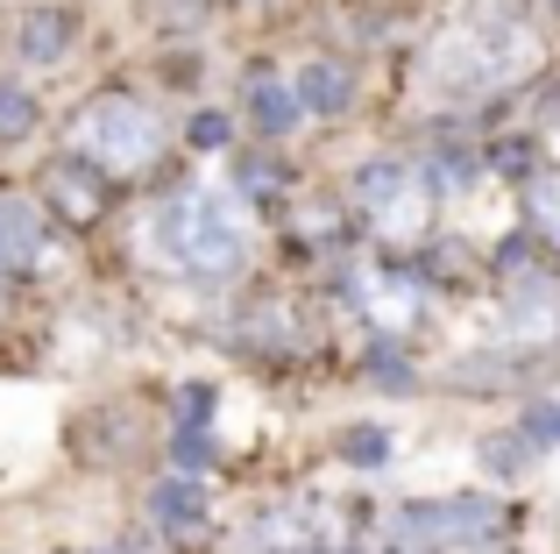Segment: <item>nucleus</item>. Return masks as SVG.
Returning a JSON list of instances; mask_svg holds the SVG:
<instances>
[{"mask_svg":"<svg viewBox=\"0 0 560 554\" xmlns=\"http://www.w3.org/2000/svg\"><path fill=\"white\" fill-rule=\"evenodd\" d=\"M65 43H71V14H57V8H43L36 22L22 28V50H28V57H57Z\"/></svg>","mask_w":560,"mask_h":554,"instance_id":"11","label":"nucleus"},{"mask_svg":"<svg viewBox=\"0 0 560 554\" xmlns=\"http://www.w3.org/2000/svg\"><path fill=\"white\" fill-rule=\"evenodd\" d=\"M511 327L518 334H553L560 327V285L539 270H525V285H511Z\"/></svg>","mask_w":560,"mask_h":554,"instance_id":"6","label":"nucleus"},{"mask_svg":"<svg viewBox=\"0 0 560 554\" xmlns=\"http://www.w3.org/2000/svg\"><path fill=\"white\" fill-rule=\"evenodd\" d=\"M518 427H525V441H533V448H560V405H533Z\"/></svg>","mask_w":560,"mask_h":554,"instance_id":"14","label":"nucleus"},{"mask_svg":"<svg viewBox=\"0 0 560 554\" xmlns=\"http://www.w3.org/2000/svg\"><path fill=\"white\" fill-rule=\"evenodd\" d=\"M71 142H79L93 164H107V171H136V164H150V157L164 150V128H156V114L142 107V100L107 93V100H93V107L71 122Z\"/></svg>","mask_w":560,"mask_h":554,"instance_id":"2","label":"nucleus"},{"mask_svg":"<svg viewBox=\"0 0 560 554\" xmlns=\"http://www.w3.org/2000/svg\"><path fill=\"white\" fill-rule=\"evenodd\" d=\"M348 455H355V462H383V455H390V434H383V427H355V434H348Z\"/></svg>","mask_w":560,"mask_h":554,"instance_id":"15","label":"nucleus"},{"mask_svg":"<svg viewBox=\"0 0 560 554\" xmlns=\"http://www.w3.org/2000/svg\"><path fill=\"white\" fill-rule=\"evenodd\" d=\"M50 193H57V207H71V221H93V213L107 207V193H100L85 171H65V164L50 171Z\"/></svg>","mask_w":560,"mask_h":554,"instance_id":"9","label":"nucleus"},{"mask_svg":"<svg viewBox=\"0 0 560 554\" xmlns=\"http://www.w3.org/2000/svg\"><path fill=\"white\" fill-rule=\"evenodd\" d=\"M36 242H43L36 207L22 193H0V270H28L36 264Z\"/></svg>","mask_w":560,"mask_h":554,"instance_id":"5","label":"nucleus"},{"mask_svg":"<svg viewBox=\"0 0 560 554\" xmlns=\"http://www.w3.org/2000/svg\"><path fill=\"white\" fill-rule=\"evenodd\" d=\"M299 100H305V107H319V114L348 107V71H341V65H313V71L299 79Z\"/></svg>","mask_w":560,"mask_h":554,"instance_id":"10","label":"nucleus"},{"mask_svg":"<svg viewBox=\"0 0 560 554\" xmlns=\"http://www.w3.org/2000/svg\"><path fill=\"white\" fill-rule=\"evenodd\" d=\"M397 527L419 541V533H454V541H482V533H497V505L482 498H462V505H411Z\"/></svg>","mask_w":560,"mask_h":554,"instance_id":"4","label":"nucleus"},{"mask_svg":"<svg viewBox=\"0 0 560 554\" xmlns=\"http://www.w3.org/2000/svg\"><path fill=\"white\" fill-rule=\"evenodd\" d=\"M164 242H171V256L199 277H234L248 264L242 221H234V207L213 199V193H185L178 207H164Z\"/></svg>","mask_w":560,"mask_h":554,"instance_id":"1","label":"nucleus"},{"mask_svg":"<svg viewBox=\"0 0 560 554\" xmlns=\"http://www.w3.org/2000/svg\"><path fill=\"white\" fill-rule=\"evenodd\" d=\"M28 128H36V100L22 93V85H0V136H28Z\"/></svg>","mask_w":560,"mask_h":554,"instance_id":"12","label":"nucleus"},{"mask_svg":"<svg viewBox=\"0 0 560 554\" xmlns=\"http://www.w3.org/2000/svg\"><path fill=\"white\" fill-rule=\"evenodd\" d=\"M191 142H199V150H220V142H228V122H220V114H199V122H191Z\"/></svg>","mask_w":560,"mask_h":554,"instance_id":"16","label":"nucleus"},{"mask_svg":"<svg viewBox=\"0 0 560 554\" xmlns=\"http://www.w3.org/2000/svg\"><path fill=\"white\" fill-rule=\"evenodd\" d=\"M150 512L164 519V527H199V519H206V490L191 484V476H185V484H178V476H171V484H156Z\"/></svg>","mask_w":560,"mask_h":554,"instance_id":"8","label":"nucleus"},{"mask_svg":"<svg viewBox=\"0 0 560 554\" xmlns=\"http://www.w3.org/2000/svg\"><path fill=\"white\" fill-rule=\"evenodd\" d=\"M305 100L291 93L284 79H256V93H248V114H256V128H270V136H284L291 122H299Z\"/></svg>","mask_w":560,"mask_h":554,"instance_id":"7","label":"nucleus"},{"mask_svg":"<svg viewBox=\"0 0 560 554\" xmlns=\"http://www.w3.org/2000/svg\"><path fill=\"white\" fill-rule=\"evenodd\" d=\"M355 199L376 213L383 228H390V235H405V228L425 221V185L411 178L405 164H370V171L355 178Z\"/></svg>","mask_w":560,"mask_h":554,"instance_id":"3","label":"nucleus"},{"mask_svg":"<svg viewBox=\"0 0 560 554\" xmlns=\"http://www.w3.org/2000/svg\"><path fill=\"white\" fill-rule=\"evenodd\" d=\"M525 207H533V221H539V228H547V235L560 242V178H539Z\"/></svg>","mask_w":560,"mask_h":554,"instance_id":"13","label":"nucleus"},{"mask_svg":"<svg viewBox=\"0 0 560 554\" xmlns=\"http://www.w3.org/2000/svg\"><path fill=\"white\" fill-rule=\"evenodd\" d=\"M553 8H560V0H553Z\"/></svg>","mask_w":560,"mask_h":554,"instance_id":"17","label":"nucleus"}]
</instances>
